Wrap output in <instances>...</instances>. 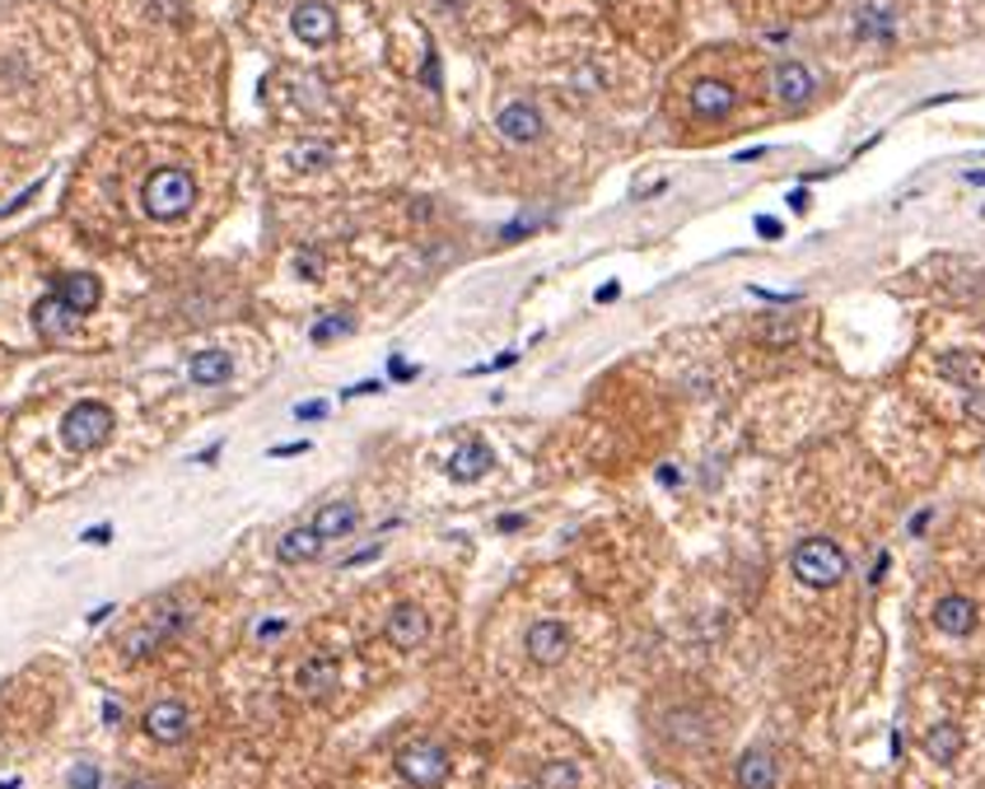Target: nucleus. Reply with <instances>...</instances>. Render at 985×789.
Wrapping results in <instances>:
<instances>
[{
  "instance_id": "obj_48",
  "label": "nucleus",
  "mask_w": 985,
  "mask_h": 789,
  "mask_svg": "<svg viewBox=\"0 0 985 789\" xmlns=\"http://www.w3.org/2000/svg\"><path fill=\"white\" fill-rule=\"evenodd\" d=\"M962 177H967V183H981V187H985V169H972V173H962Z\"/></svg>"
},
{
  "instance_id": "obj_9",
  "label": "nucleus",
  "mask_w": 985,
  "mask_h": 789,
  "mask_svg": "<svg viewBox=\"0 0 985 789\" xmlns=\"http://www.w3.org/2000/svg\"><path fill=\"white\" fill-rule=\"evenodd\" d=\"M383 636L398 645V649H421L425 640H430V617H425V607L421 603H398L388 613V626H383Z\"/></svg>"
},
{
  "instance_id": "obj_46",
  "label": "nucleus",
  "mask_w": 985,
  "mask_h": 789,
  "mask_svg": "<svg viewBox=\"0 0 985 789\" xmlns=\"http://www.w3.org/2000/svg\"><path fill=\"white\" fill-rule=\"evenodd\" d=\"M519 528H523L519 515H505V519H500V532H519Z\"/></svg>"
},
{
  "instance_id": "obj_21",
  "label": "nucleus",
  "mask_w": 985,
  "mask_h": 789,
  "mask_svg": "<svg viewBox=\"0 0 985 789\" xmlns=\"http://www.w3.org/2000/svg\"><path fill=\"white\" fill-rule=\"evenodd\" d=\"M734 89H728L724 80H701L696 89H692V112L696 117H724L728 108H734Z\"/></svg>"
},
{
  "instance_id": "obj_11",
  "label": "nucleus",
  "mask_w": 985,
  "mask_h": 789,
  "mask_svg": "<svg viewBox=\"0 0 985 789\" xmlns=\"http://www.w3.org/2000/svg\"><path fill=\"white\" fill-rule=\"evenodd\" d=\"M930 622L943 630V636L962 640V636H972V630H976V622H981V607H976L967 594H943V598L934 603Z\"/></svg>"
},
{
  "instance_id": "obj_30",
  "label": "nucleus",
  "mask_w": 985,
  "mask_h": 789,
  "mask_svg": "<svg viewBox=\"0 0 985 789\" xmlns=\"http://www.w3.org/2000/svg\"><path fill=\"white\" fill-rule=\"evenodd\" d=\"M80 542H89V547H104V542H112V528H108V523H94V528H85V532H80Z\"/></svg>"
},
{
  "instance_id": "obj_28",
  "label": "nucleus",
  "mask_w": 985,
  "mask_h": 789,
  "mask_svg": "<svg viewBox=\"0 0 985 789\" xmlns=\"http://www.w3.org/2000/svg\"><path fill=\"white\" fill-rule=\"evenodd\" d=\"M37 192H43V183H29L24 192H19V196H14V202H6V206H0V220H6V215H14V210H24V206L33 202V196H37Z\"/></svg>"
},
{
  "instance_id": "obj_22",
  "label": "nucleus",
  "mask_w": 985,
  "mask_h": 789,
  "mask_svg": "<svg viewBox=\"0 0 985 789\" xmlns=\"http://www.w3.org/2000/svg\"><path fill=\"white\" fill-rule=\"evenodd\" d=\"M533 789H580V766H575V761H565V757L542 761V771H538Z\"/></svg>"
},
{
  "instance_id": "obj_34",
  "label": "nucleus",
  "mask_w": 985,
  "mask_h": 789,
  "mask_svg": "<svg viewBox=\"0 0 985 789\" xmlns=\"http://www.w3.org/2000/svg\"><path fill=\"white\" fill-rule=\"evenodd\" d=\"M757 234L761 239H780V220L776 215H757Z\"/></svg>"
},
{
  "instance_id": "obj_25",
  "label": "nucleus",
  "mask_w": 985,
  "mask_h": 789,
  "mask_svg": "<svg viewBox=\"0 0 985 789\" xmlns=\"http://www.w3.org/2000/svg\"><path fill=\"white\" fill-rule=\"evenodd\" d=\"M859 37H892V14L888 10H859Z\"/></svg>"
},
{
  "instance_id": "obj_24",
  "label": "nucleus",
  "mask_w": 985,
  "mask_h": 789,
  "mask_svg": "<svg viewBox=\"0 0 985 789\" xmlns=\"http://www.w3.org/2000/svg\"><path fill=\"white\" fill-rule=\"evenodd\" d=\"M337 154H332V145H323V141H304L300 150H294V164L300 169H327Z\"/></svg>"
},
{
  "instance_id": "obj_17",
  "label": "nucleus",
  "mask_w": 985,
  "mask_h": 789,
  "mask_svg": "<svg viewBox=\"0 0 985 789\" xmlns=\"http://www.w3.org/2000/svg\"><path fill=\"white\" fill-rule=\"evenodd\" d=\"M490 463H496V453H490V444H481V440H467L463 448H453V458H448V477L453 482H481L486 472H490Z\"/></svg>"
},
{
  "instance_id": "obj_3",
  "label": "nucleus",
  "mask_w": 985,
  "mask_h": 789,
  "mask_svg": "<svg viewBox=\"0 0 985 789\" xmlns=\"http://www.w3.org/2000/svg\"><path fill=\"white\" fill-rule=\"evenodd\" d=\"M145 210L154 215V220H178L183 210H192L196 202V183L187 169H160L145 177Z\"/></svg>"
},
{
  "instance_id": "obj_14",
  "label": "nucleus",
  "mask_w": 985,
  "mask_h": 789,
  "mask_svg": "<svg viewBox=\"0 0 985 789\" xmlns=\"http://www.w3.org/2000/svg\"><path fill=\"white\" fill-rule=\"evenodd\" d=\"M496 127H500L505 141H515V145H533L538 136H542V112H538L533 104H505V108H500V117H496Z\"/></svg>"
},
{
  "instance_id": "obj_33",
  "label": "nucleus",
  "mask_w": 985,
  "mask_h": 789,
  "mask_svg": "<svg viewBox=\"0 0 985 789\" xmlns=\"http://www.w3.org/2000/svg\"><path fill=\"white\" fill-rule=\"evenodd\" d=\"M318 267H323L318 252H300V275H304V281H318Z\"/></svg>"
},
{
  "instance_id": "obj_37",
  "label": "nucleus",
  "mask_w": 985,
  "mask_h": 789,
  "mask_svg": "<svg viewBox=\"0 0 985 789\" xmlns=\"http://www.w3.org/2000/svg\"><path fill=\"white\" fill-rule=\"evenodd\" d=\"M766 342H794V327H761Z\"/></svg>"
},
{
  "instance_id": "obj_47",
  "label": "nucleus",
  "mask_w": 985,
  "mask_h": 789,
  "mask_svg": "<svg viewBox=\"0 0 985 789\" xmlns=\"http://www.w3.org/2000/svg\"><path fill=\"white\" fill-rule=\"evenodd\" d=\"M215 458H220V444H210V448L196 453V463H215Z\"/></svg>"
},
{
  "instance_id": "obj_7",
  "label": "nucleus",
  "mask_w": 985,
  "mask_h": 789,
  "mask_svg": "<svg viewBox=\"0 0 985 789\" xmlns=\"http://www.w3.org/2000/svg\"><path fill=\"white\" fill-rule=\"evenodd\" d=\"M145 734H150L154 743H164V747L183 743V738L192 734V710H187L183 701H154V705L145 710Z\"/></svg>"
},
{
  "instance_id": "obj_10",
  "label": "nucleus",
  "mask_w": 985,
  "mask_h": 789,
  "mask_svg": "<svg viewBox=\"0 0 985 789\" xmlns=\"http://www.w3.org/2000/svg\"><path fill=\"white\" fill-rule=\"evenodd\" d=\"M33 327H37V337L43 342H66L75 327H80V313H75L62 294H47V300H37L33 304Z\"/></svg>"
},
{
  "instance_id": "obj_45",
  "label": "nucleus",
  "mask_w": 985,
  "mask_h": 789,
  "mask_svg": "<svg viewBox=\"0 0 985 789\" xmlns=\"http://www.w3.org/2000/svg\"><path fill=\"white\" fill-rule=\"evenodd\" d=\"M790 210H799V215L808 210V192H790Z\"/></svg>"
},
{
  "instance_id": "obj_6",
  "label": "nucleus",
  "mask_w": 985,
  "mask_h": 789,
  "mask_svg": "<svg viewBox=\"0 0 985 789\" xmlns=\"http://www.w3.org/2000/svg\"><path fill=\"white\" fill-rule=\"evenodd\" d=\"M337 687H342V659L337 655H313V659L300 663V673H294V692H300L304 701H327Z\"/></svg>"
},
{
  "instance_id": "obj_19",
  "label": "nucleus",
  "mask_w": 985,
  "mask_h": 789,
  "mask_svg": "<svg viewBox=\"0 0 985 789\" xmlns=\"http://www.w3.org/2000/svg\"><path fill=\"white\" fill-rule=\"evenodd\" d=\"M924 757L930 761H939V766H953L957 757H962V747H967V738H962V728L953 724V720H943V724H934L930 734H924Z\"/></svg>"
},
{
  "instance_id": "obj_15",
  "label": "nucleus",
  "mask_w": 985,
  "mask_h": 789,
  "mask_svg": "<svg viewBox=\"0 0 985 789\" xmlns=\"http://www.w3.org/2000/svg\"><path fill=\"white\" fill-rule=\"evenodd\" d=\"M356 523H360V509H356V500H327L318 515H313V532H318L323 542H342V538H350L356 532Z\"/></svg>"
},
{
  "instance_id": "obj_49",
  "label": "nucleus",
  "mask_w": 985,
  "mask_h": 789,
  "mask_svg": "<svg viewBox=\"0 0 985 789\" xmlns=\"http://www.w3.org/2000/svg\"><path fill=\"white\" fill-rule=\"evenodd\" d=\"M0 789H24V785H19V780H0Z\"/></svg>"
},
{
  "instance_id": "obj_38",
  "label": "nucleus",
  "mask_w": 985,
  "mask_h": 789,
  "mask_svg": "<svg viewBox=\"0 0 985 789\" xmlns=\"http://www.w3.org/2000/svg\"><path fill=\"white\" fill-rule=\"evenodd\" d=\"M281 630H285V622H281V617H275V622H262V626H258V640H275V636H281Z\"/></svg>"
},
{
  "instance_id": "obj_39",
  "label": "nucleus",
  "mask_w": 985,
  "mask_h": 789,
  "mask_svg": "<svg viewBox=\"0 0 985 789\" xmlns=\"http://www.w3.org/2000/svg\"><path fill=\"white\" fill-rule=\"evenodd\" d=\"M104 724H112V728H117V724H122V705H117L112 696L104 701Z\"/></svg>"
},
{
  "instance_id": "obj_31",
  "label": "nucleus",
  "mask_w": 985,
  "mask_h": 789,
  "mask_svg": "<svg viewBox=\"0 0 985 789\" xmlns=\"http://www.w3.org/2000/svg\"><path fill=\"white\" fill-rule=\"evenodd\" d=\"M300 453H309V440H290V444H275L271 458H300Z\"/></svg>"
},
{
  "instance_id": "obj_20",
  "label": "nucleus",
  "mask_w": 985,
  "mask_h": 789,
  "mask_svg": "<svg viewBox=\"0 0 985 789\" xmlns=\"http://www.w3.org/2000/svg\"><path fill=\"white\" fill-rule=\"evenodd\" d=\"M187 374L196 388H220V383H229L234 360H229V350H202V355H192Z\"/></svg>"
},
{
  "instance_id": "obj_1",
  "label": "nucleus",
  "mask_w": 985,
  "mask_h": 789,
  "mask_svg": "<svg viewBox=\"0 0 985 789\" xmlns=\"http://www.w3.org/2000/svg\"><path fill=\"white\" fill-rule=\"evenodd\" d=\"M790 570L808 588H836L845 580V570H851V561H845V551L832 538H803L790 556Z\"/></svg>"
},
{
  "instance_id": "obj_35",
  "label": "nucleus",
  "mask_w": 985,
  "mask_h": 789,
  "mask_svg": "<svg viewBox=\"0 0 985 789\" xmlns=\"http://www.w3.org/2000/svg\"><path fill=\"white\" fill-rule=\"evenodd\" d=\"M388 383L383 379H365V383H356V388H346V398H365V392H383Z\"/></svg>"
},
{
  "instance_id": "obj_41",
  "label": "nucleus",
  "mask_w": 985,
  "mask_h": 789,
  "mask_svg": "<svg viewBox=\"0 0 985 789\" xmlns=\"http://www.w3.org/2000/svg\"><path fill=\"white\" fill-rule=\"evenodd\" d=\"M930 519H934V509H920V515L911 519V538H920V532L930 528Z\"/></svg>"
},
{
  "instance_id": "obj_36",
  "label": "nucleus",
  "mask_w": 985,
  "mask_h": 789,
  "mask_svg": "<svg viewBox=\"0 0 985 789\" xmlns=\"http://www.w3.org/2000/svg\"><path fill=\"white\" fill-rule=\"evenodd\" d=\"M379 551H383V547H379V542H374V547L356 551V556H346V570H350V565H365V561H374V556H379Z\"/></svg>"
},
{
  "instance_id": "obj_42",
  "label": "nucleus",
  "mask_w": 985,
  "mask_h": 789,
  "mask_svg": "<svg viewBox=\"0 0 985 789\" xmlns=\"http://www.w3.org/2000/svg\"><path fill=\"white\" fill-rule=\"evenodd\" d=\"M659 482H663V486H678V482H682V472H678L673 463H663V467H659Z\"/></svg>"
},
{
  "instance_id": "obj_40",
  "label": "nucleus",
  "mask_w": 985,
  "mask_h": 789,
  "mask_svg": "<svg viewBox=\"0 0 985 789\" xmlns=\"http://www.w3.org/2000/svg\"><path fill=\"white\" fill-rule=\"evenodd\" d=\"M617 294H621V285H617V281H607V285H598V294H594V300H598V304H613Z\"/></svg>"
},
{
  "instance_id": "obj_32",
  "label": "nucleus",
  "mask_w": 985,
  "mask_h": 789,
  "mask_svg": "<svg viewBox=\"0 0 985 789\" xmlns=\"http://www.w3.org/2000/svg\"><path fill=\"white\" fill-rule=\"evenodd\" d=\"M388 369H392V379H398V383L416 379V365H411V360H402V355H392V365H388Z\"/></svg>"
},
{
  "instance_id": "obj_44",
  "label": "nucleus",
  "mask_w": 985,
  "mask_h": 789,
  "mask_svg": "<svg viewBox=\"0 0 985 789\" xmlns=\"http://www.w3.org/2000/svg\"><path fill=\"white\" fill-rule=\"evenodd\" d=\"M108 617H112V603H104V607H94V613H89V626H98V622H108Z\"/></svg>"
},
{
  "instance_id": "obj_29",
  "label": "nucleus",
  "mask_w": 985,
  "mask_h": 789,
  "mask_svg": "<svg viewBox=\"0 0 985 789\" xmlns=\"http://www.w3.org/2000/svg\"><path fill=\"white\" fill-rule=\"evenodd\" d=\"M294 417H300V421H323V417H327V402H318V398H313V402H300V407H294Z\"/></svg>"
},
{
  "instance_id": "obj_4",
  "label": "nucleus",
  "mask_w": 985,
  "mask_h": 789,
  "mask_svg": "<svg viewBox=\"0 0 985 789\" xmlns=\"http://www.w3.org/2000/svg\"><path fill=\"white\" fill-rule=\"evenodd\" d=\"M448 771H453V757H448V747H440V743L421 738V743H407L398 753V776L411 789H440L448 780Z\"/></svg>"
},
{
  "instance_id": "obj_18",
  "label": "nucleus",
  "mask_w": 985,
  "mask_h": 789,
  "mask_svg": "<svg viewBox=\"0 0 985 789\" xmlns=\"http://www.w3.org/2000/svg\"><path fill=\"white\" fill-rule=\"evenodd\" d=\"M323 538L313 532V523H300V528H290L281 542H275V556H281L285 565H309V561H318L323 556Z\"/></svg>"
},
{
  "instance_id": "obj_43",
  "label": "nucleus",
  "mask_w": 985,
  "mask_h": 789,
  "mask_svg": "<svg viewBox=\"0 0 985 789\" xmlns=\"http://www.w3.org/2000/svg\"><path fill=\"white\" fill-rule=\"evenodd\" d=\"M122 789H164V785H160V780H145V776H136V780H127Z\"/></svg>"
},
{
  "instance_id": "obj_13",
  "label": "nucleus",
  "mask_w": 985,
  "mask_h": 789,
  "mask_svg": "<svg viewBox=\"0 0 985 789\" xmlns=\"http://www.w3.org/2000/svg\"><path fill=\"white\" fill-rule=\"evenodd\" d=\"M56 294H62V300L80 313H94L98 304H104V281H98V275H89V271H66V275H56V285H52Z\"/></svg>"
},
{
  "instance_id": "obj_5",
  "label": "nucleus",
  "mask_w": 985,
  "mask_h": 789,
  "mask_svg": "<svg viewBox=\"0 0 985 789\" xmlns=\"http://www.w3.org/2000/svg\"><path fill=\"white\" fill-rule=\"evenodd\" d=\"M523 649H528V659H533L538 668H556V663L570 655V626H565V622H551V617H542V622L528 626Z\"/></svg>"
},
{
  "instance_id": "obj_27",
  "label": "nucleus",
  "mask_w": 985,
  "mask_h": 789,
  "mask_svg": "<svg viewBox=\"0 0 985 789\" xmlns=\"http://www.w3.org/2000/svg\"><path fill=\"white\" fill-rule=\"evenodd\" d=\"M66 785L71 789H98V785H104V771H98V761H75Z\"/></svg>"
},
{
  "instance_id": "obj_16",
  "label": "nucleus",
  "mask_w": 985,
  "mask_h": 789,
  "mask_svg": "<svg viewBox=\"0 0 985 789\" xmlns=\"http://www.w3.org/2000/svg\"><path fill=\"white\" fill-rule=\"evenodd\" d=\"M771 85H776V98L780 104H808L813 98V89H818V80H813V71H808L803 62H780L776 71H771Z\"/></svg>"
},
{
  "instance_id": "obj_26",
  "label": "nucleus",
  "mask_w": 985,
  "mask_h": 789,
  "mask_svg": "<svg viewBox=\"0 0 985 789\" xmlns=\"http://www.w3.org/2000/svg\"><path fill=\"white\" fill-rule=\"evenodd\" d=\"M346 332H350V318H342V313H327V318H318V323L309 327V337L323 346V342H332V337H346Z\"/></svg>"
},
{
  "instance_id": "obj_8",
  "label": "nucleus",
  "mask_w": 985,
  "mask_h": 789,
  "mask_svg": "<svg viewBox=\"0 0 985 789\" xmlns=\"http://www.w3.org/2000/svg\"><path fill=\"white\" fill-rule=\"evenodd\" d=\"M290 29L300 33L309 47H323V43L337 37V10H332L327 0H304V6H294Z\"/></svg>"
},
{
  "instance_id": "obj_23",
  "label": "nucleus",
  "mask_w": 985,
  "mask_h": 789,
  "mask_svg": "<svg viewBox=\"0 0 985 789\" xmlns=\"http://www.w3.org/2000/svg\"><path fill=\"white\" fill-rule=\"evenodd\" d=\"M160 645H164L160 630H154V626H141V630H131L122 649H127V659H145V655H154Z\"/></svg>"
},
{
  "instance_id": "obj_2",
  "label": "nucleus",
  "mask_w": 985,
  "mask_h": 789,
  "mask_svg": "<svg viewBox=\"0 0 985 789\" xmlns=\"http://www.w3.org/2000/svg\"><path fill=\"white\" fill-rule=\"evenodd\" d=\"M112 407L108 402H80V407H71L66 411V421H62V444L71 448V453H94V448H104L108 440H112Z\"/></svg>"
},
{
  "instance_id": "obj_12",
  "label": "nucleus",
  "mask_w": 985,
  "mask_h": 789,
  "mask_svg": "<svg viewBox=\"0 0 985 789\" xmlns=\"http://www.w3.org/2000/svg\"><path fill=\"white\" fill-rule=\"evenodd\" d=\"M734 780L738 789H776L780 785V761L771 747H747V753L734 761Z\"/></svg>"
}]
</instances>
